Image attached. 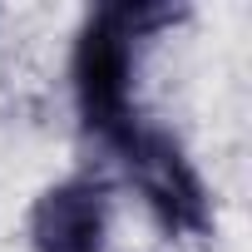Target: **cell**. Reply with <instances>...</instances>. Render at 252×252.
I'll return each mask as SVG.
<instances>
[{
  "instance_id": "6da1fadb",
  "label": "cell",
  "mask_w": 252,
  "mask_h": 252,
  "mask_svg": "<svg viewBox=\"0 0 252 252\" xmlns=\"http://www.w3.org/2000/svg\"><path fill=\"white\" fill-rule=\"evenodd\" d=\"M183 20V5H158V0H119L84 15L69 55V89H74V114L79 129L109 149L124 139L139 119V60L154 35Z\"/></svg>"
},
{
  "instance_id": "7a4b0ae2",
  "label": "cell",
  "mask_w": 252,
  "mask_h": 252,
  "mask_svg": "<svg viewBox=\"0 0 252 252\" xmlns=\"http://www.w3.org/2000/svg\"><path fill=\"white\" fill-rule=\"evenodd\" d=\"M104 154L124 168V178L134 183V193L144 198V208H149V218H154V227L163 237L193 242V237L213 232L208 183H203V173L193 168V158L183 154V144L168 129H158L154 119H139Z\"/></svg>"
},
{
  "instance_id": "3957f363",
  "label": "cell",
  "mask_w": 252,
  "mask_h": 252,
  "mask_svg": "<svg viewBox=\"0 0 252 252\" xmlns=\"http://www.w3.org/2000/svg\"><path fill=\"white\" fill-rule=\"evenodd\" d=\"M109 242V183L94 173H74L50 183L30 208V247L35 252H104Z\"/></svg>"
}]
</instances>
